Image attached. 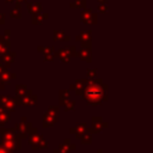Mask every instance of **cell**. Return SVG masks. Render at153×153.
I'll return each mask as SVG.
<instances>
[{
	"label": "cell",
	"instance_id": "1",
	"mask_svg": "<svg viewBox=\"0 0 153 153\" xmlns=\"http://www.w3.org/2000/svg\"><path fill=\"white\" fill-rule=\"evenodd\" d=\"M102 84V80L98 79V80H88L87 81V85L84 90V93H82V98L90 104V105H98L102 103V100L105 97V90L106 87H104V85H100Z\"/></svg>",
	"mask_w": 153,
	"mask_h": 153
},
{
	"label": "cell",
	"instance_id": "2",
	"mask_svg": "<svg viewBox=\"0 0 153 153\" xmlns=\"http://www.w3.org/2000/svg\"><path fill=\"white\" fill-rule=\"evenodd\" d=\"M27 141L31 145V147L33 149H42V148H48L49 142L43 137V135H41L38 133V130L36 128L32 127V129L30 130V133L27 134Z\"/></svg>",
	"mask_w": 153,
	"mask_h": 153
},
{
	"label": "cell",
	"instance_id": "3",
	"mask_svg": "<svg viewBox=\"0 0 153 153\" xmlns=\"http://www.w3.org/2000/svg\"><path fill=\"white\" fill-rule=\"evenodd\" d=\"M57 120H59V106H50L43 116L42 124L44 128L51 127L57 122Z\"/></svg>",
	"mask_w": 153,
	"mask_h": 153
},
{
	"label": "cell",
	"instance_id": "4",
	"mask_svg": "<svg viewBox=\"0 0 153 153\" xmlns=\"http://www.w3.org/2000/svg\"><path fill=\"white\" fill-rule=\"evenodd\" d=\"M14 128H16L17 133H18L23 139H27V134H29L30 130L32 129V123L29 122L26 117H22L20 122H18Z\"/></svg>",
	"mask_w": 153,
	"mask_h": 153
},
{
	"label": "cell",
	"instance_id": "5",
	"mask_svg": "<svg viewBox=\"0 0 153 153\" xmlns=\"http://www.w3.org/2000/svg\"><path fill=\"white\" fill-rule=\"evenodd\" d=\"M22 136L17 133V136L12 140H1L0 143L8 151V152H13V151H18L22 148Z\"/></svg>",
	"mask_w": 153,
	"mask_h": 153
},
{
	"label": "cell",
	"instance_id": "6",
	"mask_svg": "<svg viewBox=\"0 0 153 153\" xmlns=\"http://www.w3.org/2000/svg\"><path fill=\"white\" fill-rule=\"evenodd\" d=\"M18 105L17 100H16V97H10V96H0V106L4 108L5 110L12 112L16 110V106Z\"/></svg>",
	"mask_w": 153,
	"mask_h": 153
},
{
	"label": "cell",
	"instance_id": "7",
	"mask_svg": "<svg viewBox=\"0 0 153 153\" xmlns=\"http://www.w3.org/2000/svg\"><path fill=\"white\" fill-rule=\"evenodd\" d=\"M16 100L18 103V105H24V106H29V105H35L37 103V97L35 94H27L24 97H19L16 96Z\"/></svg>",
	"mask_w": 153,
	"mask_h": 153
},
{
	"label": "cell",
	"instance_id": "8",
	"mask_svg": "<svg viewBox=\"0 0 153 153\" xmlns=\"http://www.w3.org/2000/svg\"><path fill=\"white\" fill-rule=\"evenodd\" d=\"M74 148H75V146L71 142V140L65 139V141L62 143H60L59 147L53 151V153H71V151H73Z\"/></svg>",
	"mask_w": 153,
	"mask_h": 153
},
{
	"label": "cell",
	"instance_id": "9",
	"mask_svg": "<svg viewBox=\"0 0 153 153\" xmlns=\"http://www.w3.org/2000/svg\"><path fill=\"white\" fill-rule=\"evenodd\" d=\"M17 136V130L16 128H0V137L1 140H12Z\"/></svg>",
	"mask_w": 153,
	"mask_h": 153
},
{
	"label": "cell",
	"instance_id": "10",
	"mask_svg": "<svg viewBox=\"0 0 153 153\" xmlns=\"http://www.w3.org/2000/svg\"><path fill=\"white\" fill-rule=\"evenodd\" d=\"M81 22L86 24H94L97 22V16L93 14L91 10H84L81 13Z\"/></svg>",
	"mask_w": 153,
	"mask_h": 153
},
{
	"label": "cell",
	"instance_id": "11",
	"mask_svg": "<svg viewBox=\"0 0 153 153\" xmlns=\"http://www.w3.org/2000/svg\"><path fill=\"white\" fill-rule=\"evenodd\" d=\"M86 130H87L86 123H79V124H76L75 127H72V128L69 129V133H71V134H74L76 139H81V136L86 133Z\"/></svg>",
	"mask_w": 153,
	"mask_h": 153
},
{
	"label": "cell",
	"instance_id": "12",
	"mask_svg": "<svg viewBox=\"0 0 153 153\" xmlns=\"http://www.w3.org/2000/svg\"><path fill=\"white\" fill-rule=\"evenodd\" d=\"M14 57H16V53L14 51H7L6 54H4L1 56V62L6 66V67H10L13 61H14Z\"/></svg>",
	"mask_w": 153,
	"mask_h": 153
},
{
	"label": "cell",
	"instance_id": "13",
	"mask_svg": "<svg viewBox=\"0 0 153 153\" xmlns=\"http://www.w3.org/2000/svg\"><path fill=\"white\" fill-rule=\"evenodd\" d=\"M31 93H32V91L29 90L26 85H24V84H20V85L18 84V85H16V94H17V96L24 97V96H27V94H31Z\"/></svg>",
	"mask_w": 153,
	"mask_h": 153
},
{
	"label": "cell",
	"instance_id": "14",
	"mask_svg": "<svg viewBox=\"0 0 153 153\" xmlns=\"http://www.w3.org/2000/svg\"><path fill=\"white\" fill-rule=\"evenodd\" d=\"M10 120H11V114H10V111H7V110H5L4 108L0 106V126L4 127L5 124L8 123Z\"/></svg>",
	"mask_w": 153,
	"mask_h": 153
},
{
	"label": "cell",
	"instance_id": "15",
	"mask_svg": "<svg viewBox=\"0 0 153 153\" xmlns=\"http://www.w3.org/2000/svg\"><path fill=\"white\" fill-rule=\"evenodd\" d=\"M56 55H57V57H59L62 62H68V61L71 60V57H72V55H71L69 51H68V48H62V49H60V50L56 53Z\"/></svg>",
	"mask_w": 153,
	"mask_h": 153
},
{
	"label": "cell",
	"instance_id": "16",
	"mask_svg": "<svg viewBox=\"0 0 153 153\" xmlns=\"http://www.w3.org/2000/svg\"><path fill=\"white\" fill-rule=\"evenodd\" d=\"M26 7H27V12H30L32 16L39 13L42 10V5L38 2H35V4L33 2H26Z\"/></svg>",
	"mask_w": 153,
	"mask_h": 153
},
{
	"label": "cell",
	"instance_id": "17",
	"mask_svg": "<svg viewBox=\"0 0 153 153\" xmlns=\"http://www.w3.org/2000/svg\"><path fill=\"white\" fill-rule=\"evenodd\" d=\"M76 39L79 41V42H81V44L82 43H90L91 42V31H82V32H80L78 36H76Z\"/></svg>",
	"mask_w": 153,
	"mask_h": 153
},
{
	"label": "cell",
	"instance_id": "18",
	"mask_svg": "<svg viewBox=\"0 0 153 153\" xmlns=\"http://www.w3.org/2000/svg\"><path fill=\"white\" fill-rule=\"evenodd\" d=\"M48 18V13H37L32 16V24L37 25V24H42L44 22V19Z\"/></svg>",
	"mask_w": 153,
	"mask_h": 153
},
{
	"label": "cell",
	"instance_id": "19",
	"mask_svg": "<svg viewBox=\"0 0 153 153\" xmlns=\"http://www.w3.org/2000/svg\"><path fill=\"white\" fill-rule=\"evenodd\" d=\"M79 56L81 57V60L91 62V50H90V48L81 47V50L79 51Z\"/></svg>",
	"mask_w": 153,
	"mask_h": 153
},
{
	"label": "cell",
	"instance_id": "20",
	"mask_svg": "<svg viewBox=\"0 0 153 153\" xmlns=\"http://www.w3.org/2000/svg\"><path fill=\"white\" fill-rule=\"evenodd\" d=\"M16 78H17V76H16V73H10V72H7V71H5L2 74H0V80L4 81V82H8L10 80L16 79Z\"/></svg>",
	"mask_w": 153,
	"mask_h": 153
},
{
	"label": "cell",
	"instance_id": "21",
	"mask_svg": "<svg viewBox=\"0 0 153 153\" xmlns=\"http://www.w3.org/2000/svg\"><path fill=\"white\" fill-rule=\"evenodd\" d=\"M69 98V91L68 90H61L59 92V99H60V104L65 103L66 100H68Z\"/></svg>",
	"mask_w": 153,
	"mask_h": 153
},
{
	"label": "cell",
	"instance_id": "22",
	"mask_svg": "<svg viewBox=\"0 0 153 153\" xmlns=\"http://www.w3.org/2000/svg\"><path fill=\"white\" fill-rule=\"evenodd\" d=\"M60 105H63L65 106V110L66 111H73L74 110V108H75V102L74 100H66L65 103H62V104H60Z\"/></svg>",
	"mask_w": 153,
	"mask_h": 153
},
{
	"label": "cell",
	"instance_id": "23",
	"mask_svg": "<svg viewBox=\"0 0 153 153\" xmlns=\"http://www.w3.org/2000/svg\"><path fill=\"white\" fill-rule=\"evenodd\" d=\"M20 8H22V7H20V4H17L16 7H14V8L11 11V13H10L11 17H12V18H20V16H22Z\"/></svg>",
	"mask_w": 153,
	"mask_h": 153
},
{
	"label": "cell",
	"instance_id": "24",
	"mask_svg": "<svg viewBox=\"0 0 153 153\" xmlns=\"http://www.w3.org/2000/svg\"><path fill=\"white\" fill-rule=\"evenodd\" d=\"M90 133H91V131L87 129V130H86V133L81 136L80 141H81V143H82V145H85V143L90 145V143H91V134H90Z\"/></svg>",
	"mask_w": 153,
	"mask_h": 153
},
{
	"label": "cell",
	"instance_id": "25",
	"mask_svg": "<svg viewBox=\"0 0 153 153\" xmlns=\"http://www.w3.org/2000/svg\"><path fill=\"white\" fill-rule=\"evenodd\" d=\"M65 37H66V33L63 31H61V30H55L54 31V39L55 41H60V39L65 41Z\"/></svg>",
	"mask_w": 153,
	"mask_h": 153
},
{
	"label": "cell",
	"instance_id": "26",
	"mask_svg": "<svg viewBox=\"0 0 153 153\" xmlns=\"http://www.w3.org/2000/svg\"><path fill=\"white\" fill-rule=\"evenodd\" d=\"M86 5V0H75L74 2H71V7H78V8H84Z\"/></svg>",
	"mask_w": 153,
	"mask_h": 153
},
{
	"label": "cell",
	"instance_id": "27",
	"mask_svg": "<svg viewBox=\"0 0 153 153\" xmlns=\"http://www.w3.org/2000/svg\"><path fill=\"white\" fill-rule=\"evenodd\" d=\"M0 43H1V44H5V45H7V47L11 45L10 39H8L6 36H0Z\"/></svg>",
	"mask_w": 153,
	"mask_h": 153
},
{
	"label": "cell",
	"instance_id": "28",
	"mask_svg": "<svg viewBox=\"0 0 153 153\" xmlns=\"http://www.w3.org/2000/svg\"><path fill=\"white\" fill-rule=\"evenodd\" d=\"M7 48H8L7 45H5V44H1V43H0V56H2L4 54H6V53L8 51V50H7Z\"/></svg>",
	"mask_w": 153,
	"mask_h": 153
},
{
	"label": "cell",
	"instance_id": "29",
	"mask_svg": "<svg viewBox=\"0 0 153 153\" xmlns=\"http://www.w3.org/2000/svg\"><path fill=\"white\" fill-rule=\"evenodd\" d=\"M44 61L47 62V61H49V62H51L53 60H54V54H47V55H44Z\"/></svg>",
	"mask_w": 153,
	"mask_h": 153
},
{
	"label": "cell",
	"instance_id": "30",
	"mask_svg": "<svg viewBox=\"0 0 153 153\" xmlns=\"http://www.w3.org/2000/svg\"><path fill=\"white\" fill-rule=\"evenodd\" d=\"M68 51H69V54H71L72 56H75V55H76V50H75L74 47H68Z\"/></svg>",
	"mask_w": 153,
	"mask_h": 153
},
{
	"label": "cell",
	"instance_id": "31",
	"mask_svg": "<svg viewBox=\"0 0 153 153\" xmlns=\"http://www.w3.org/2000/svg\"><path fill=\"white\" fill-rule=\"evenodd\" d=\"M96 74H97V71H91V69H88L87 71V75L92 79V78H94L96 76Z\"/></svg>",
	"mask_w": 153,
	"mask_h": 153
},
{
	"label": "cell",
	"instance_id": "32",
	"mask_svg": "<svg viewBox=\"0 0 153 153\" xmlns=\"http://www.w3.org/2000/svg\"><path fill=\"white\" fill-rule=\"evenodd\" d=\"M6 68H7V67H6V66H5V65L1 62V63H0V74H2V73L6 71Z\"/></svg>",
	"mask_w": 153,
	"mask_h": 153
},
{
	"label": "cell",
	"instance_id": "33",
	"mask_svg": "<svg viewBox=\"0 0 153 153\" xmlns=\"http://www.w3.org/2000/svg\"><path fill=\"white\" fill-rule=\"evenodd\" d=\"M0 153H8V151H7L1 143H0Z\"/></svg>",
	"mask_w": 153,
	"mask_h": 153
},
{
	"label": "cell",
	"instance_id": "34",
	"mask_svg": "<svg viewBox=\"0 0 153 153\" xmlns=\"http://www.w3.org/2000/svg\"><path fill=\"white\" fill-rule=\"evenodd\" d=\"M4 23H5V14L0 13V24H4Z\"/></svg>",
	"mask_w": 153,
	"mask_h": 153
},
{
	"label": "cell",
	"instance_id": "35",
	"mask_svg": "<svg viewBox=\"0 0 153 153\" xmlns=\"http://www.w3.org/2000/svg\"><path fill=\"white\" fill-rule=\"evenodd\" d=\"M99 11H100L102 13L106 12V6H99Z\"/></svg>",
	"mask_w": 153,
	"mask_h": 153
},
{
	"label": "cell",
	"instance_id": "36",
	"mask_svg": "<svg viewBox=\"0 0 153 153\" xmlns=\"http://www.w3.org/2000/svg\"><path fill=\"white\" fill-rule=\"evenodd\" d=\"M4 88H5V82L0 80V91H1V90H4Z\"/></svg>",
	"mask_w": 153,
	"mask_h": 153
},
{
	"label": "cell",
	"instance_id": "37",
	"mask_svg": "<svg viewBox=\"0 0 153 153\" xmlns=\"http://www.w3.org/2000/svg\"><path fill=\"white\" fill-rule=\"evenodd\" d=\"M13 0H6V2H12Z\"/></svg>",
	"mask_w": 153,
	"mask_h": 153
},
{
	"label": "cell",
	"instance_id": "38",
	"mask_svg": "<svg viewBox=\"0 0 153 153\" xmlns=\"http://www.w3.org/2000/svg\"><path fill=\"white\" fill-rule=\"evenodd\" d=\"M8 153H14V152H8Z\"/></svg>",
	"mask_w": 153,
	"mask_h": 153
},
{
	"label": "cell",
	"instance_id": "39",
	"mask_svg": "<svg viewBox=\"0 0 153 153\" xmlns=\"http://www.w3.org/2000/svg\"><path fill=\"white\" fill-rule=\"evenodd\" d=\"M24 1H26V0H24Z\"/></svg>",
	"mask_w": 153,
	"mask_h": 153
}]
</instances>
